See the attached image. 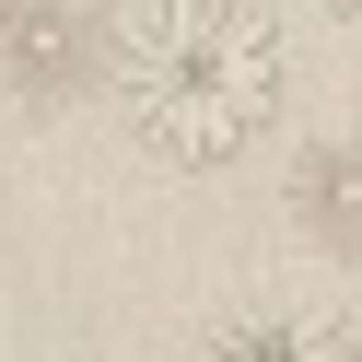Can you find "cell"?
Here are the masks:
<instances>
[{
	"label": "cell",
	"mask_w": 362,
	"mask_h": 362,
	"mask_svg": "<svg viewBox=\"0 0 362 362\" xmlns=\"http://www.w3.org/2000/svg\"><path fill=\"white\" fill-rule=\"evenodd\" d=\"M117 105L164 164H234L281 117V24L257 0H141L117 24Z\"/></svg>",
	"instance_id": "1"
},
{
	"label": "cell",
	"mask_w": 362,
	"mask_h": 362,
	"mask_svg": "<svg viewBox=\"0 0 362 362\" xmlns=\"http://www.w3.org/2000/svg\"><path fill=\"white\" fill-rule=\"evenodd\" d=\"M199 362H362V327L315 304H245L199 339Z\"/></svg>",
	"instance_id": "2"
},
{
	"label": "cell",
	"mask_w": 362,
	"mask_h": 362,
	"mask_svg": "<svg viewBox=\"0 0 362 362\" xmlns=\"http://www.w3.org/2000/svg\"><path fill=\"white\" fill-rule=\"evenodd\" d=\"M292 199H304V222L327 245H362V141H327L292 164Z\"/></svg>",
	"instance_id": "3"
},
{
	"label": "cell",
	"mask_w": 362,
	"mask_h": 362,
	"mask_svg": "<svg viewBox=\"0 0 362 362\" xmlns=\"http://www.w3.org/2000/svg\"><path fill=\"white\" fill-rule=\"evenodd\" d=\"M35 24V0H0V47H12V35H24Z\"/></svg>",
	"instance_id": "4"
},
{
	"label": "cell",
	"mask_w": 362,
	"mask_h": 362,
	"mask_svg": "<svg viewBox=\"0 0 362 362\" xmlns=\"http://www.w3.org/2000/svg\"><path fill=\"white\" fill-rule=\"evenodd\" d=\"M315 12H362V0H315Z\"/></svg>",
	"instance_id": "5"
}]
</instances>
